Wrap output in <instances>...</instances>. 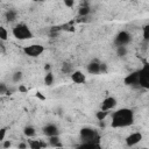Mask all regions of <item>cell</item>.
Returning a JSON list of instances; mask_svg holds the SVG:
<instances>
[{
	"label": "cell",
	"instance_id": "6da1fadb",
	"mask_svg": "<svg viewBox=\"0 0 149 149\" xmlns=\"http://www.w3.org/2000/svg\"><path fill=\"white\" fill-rule=\"evenodd\" d=\"M134 122V112L129 108H120L112 114L111 126L113 128L128 127Z\"/></svg>",
	"mask_w": 149,
	"mask_h": 149
},
{
	"label": "cell",
	"instance_id": "7a4b0ae2",
	"mask_svg": "<svg viewBox=\"0 0 149 149\" xmlns=\"http://www.w3.org/2000/svg\"><path fill=\"white\" fill-rule=\"evenodd\" d=\"M80 139L83 143H99V134L95 129L90 127H84L80 129Z\"/></svg>",
	"mask_w": 149,
	"mask_h": 149
},
{
	"label": "cell",
	"instance_id": "3957f363",
	"mask_svg": "<svg viewBox=\"0 0 149 149\" xmlns=\"http://www.w3.org/2000/svg\"><path fill=\"white\" fill-rule=\"evenodd\" d=\"M13 36L17 40H21V41H24V40H29L33 37V33L30 31V29L28 28L27 24L24 23H17L16 26H14L13 30Z\"/></svg>",
	"mask_w": 149,
	"mask_h": 149
},
{
	"label": "cell",
	"instance_id": "277c9868",
	"mask_svg": "<svg viewBox=\"0 0 149 149\" xmlns=\"http://www.w3.org/2000/svg\"><path fill=\"white\" fill-rule=\"evenodd\" d=\"M44 51V47L41 45V44H30V45H27L23 48V52L28 56V57H38L43 54Z\"/></svg>",
	"mask_w": 149,
	"mask_h": 149
},
{
	"label": "cell",
	"instance_id": "5b68a950",
	"mask_svg": "<svg viewBox=\"0 0 149 149\" xmlns=\"http://www.w3.org/2000/svg\"><path fill=\"white\" fill-rule=\"evenodd\" d=\"M139 86L148 90L149 88V68L146 64L141 70H140V79H139Z\"/></svg>",
	"mask_w": 149,
	"mask_h": 149
},
{
	"label": "cell",
	"instance_id": "8992f818",
	"mask_svg": "<svg viewBox=\"0 0 149 149\" xmlns=\"http://www.w3.org/2000/svg\"><path fill=\"white\" fill-rule=\"evenodd\" d=\"M129 42H130V35H129V33H127L125 30L120 31L114 38V44L116 47H126Z\"/></svg>",
	"mask_w": 149,
	"mask_h": 149
},
{
	"label": "cell",
	"instance_id": "52a82bcc",
	"mask_svg": "<svg viewBox=\"0 0 149 149\" xmlns=\"http://www.w3.org/2000/svg\"><path fill=\"white\" fill-rule=\"evenodd\" d=\"M139 79H140V70L134 71L129 74H127L123 79L126 85H130V86H139Z\"/></svg>",
	"mask_w": 149,
	"mask_h": 149
},
{
	"label": "cell",
	"instance_id": "ba28073f",
	"mask_svg": "<svg viewBox=\"0 0 149 149\" xmlns=\"http://www.w3.org/2000/svg\"><path fill=\"white\" fill-rule=\"evenodd\" d=\"M142 140V134L140 132H135V133H132L130 135L127 136L126 139V144L128 147H134L136 144H139Z\"/></svg>",
	"mask_w": 149,
	"mask_h": 149
},
{
	"label": "cell",
	"instance_id": "9c48e42d",
	"mask_svg": "<svg viewBox=\"0 0 149 149\" xmlns=\"http://www.w3.org/2000/svg\"><path fill=\"white\" fill-rule=\"evenodd\" d=\"M115 106H116V99L113 98V97H107L101 102V111L108 112V111L113 109Z\"/></svg>",
	"mask_w": 149,
	"mask_h": 149
},
{
	"label": "cell",
	"instance_id": "30bf717a",
	"mask_svg": "<svg viewBox=\"0 0 149 149\" xmlns=\"http://www.w3.org/2000/svg\"><path fill=\"white\" fill-rule=\"evenodd\" d=\"M43 133H44V135L50 137V136H57L59 134V130H58V127L56 125L49 123V125L43 127Z\"/></svg>",
	"mask_w": 149,
	"mask_h": 149
},
{
	"label": "cell",
	"instance_id": "8fae6325",
	"mask_svg": "<svg viewBox=\"0 0 149 149\" xmlns=\"http://www.w3.org/2000/svg\"><path fill=\"white\" fill-rule=\"evenodd\" d=\"M85 74L80 71H73L71 72V80L74 83V84H83L85 83Z\"/></svg>",
	"mask_w": 149,
	"mask_h": 149
},
{
	"label": "cell",
	"instance_id": "7c38bea8",
	"mask_svg": "<svg viewBox=\"0 0 149 149\" xmlns=\"http://www.w3.org/2000/svg\"><path fill=\"white\" fill-rule=\"evenodd\" d=\"M87 72L91 74H98L100 73V63L97 61H92L87 65Z\"/></svg>",
	"mask_w": 149,
	"mask_h": 149
},
{
	"label": "cell",
	"instance_id": "4fadbf2b",
	"mask_svg": "<svg viewBox=\"0 0 149 149\" xmlns=\"http://www.w3.org/2000/svg\"><path fill=\"white\" fill-rule=\"evenodd\" d=\"M45 143H43L41 140H28V147L30 149H43Z\"/></svg>",
	"mask_w": 149,
	"mask_h": 149
},
{
	"label": "cell",
	"instance_id": "5bb4252c",
	"mask_svg": "<svg viewBox=\"0 0 149 149\" xmlns=\"http://www.w3.org/2000/svg\"><path fill=\"white\" fill-rule=\"evenodd\" d=\"M48 144H49L50 147H52V148L62 147V142H61L58 135H57V136H50V137L48 139Z\"/></svg>",
	"mask_w": 149,
	"mask_h": 149
},
{
	"label": "cell",
	"instance_id": "9a60e30c",
	"mask_svg": "<svg viewBox=\"0 0 149 149\" xmlns=\"http://www.w3.org/2000/svg\"><path fill=\"white\" fill-rule=\"evenodd\" d=\"M77 149H101L99 143H81Z\"/></svg>",
	"mask_w": 149,
	"mask_h": 149
},
{
	"label": "cell",
	"instance_id": "2e32d148",
	"mask_svg": "<svg viewBox=\"0 0 149 149\" xmlns=\"http://www.w3.org/2000/svg\"><path fill=\"white\" fill-rule=\"evenodd\" d=\"M23 134L27 136V137H33V136H35V134H36V130H35V128L33 127V126H27V127H24V129H23Z\"/></svg>",
	"mask_w": 149,
	"mask_h": 149
},
{
	"label": "cell",
	"instance_id": "e0dca14e",
	"mask_svg": "<svg viewBox=\"0 0 149 149\" xmlns=\"http://www.w3.org/2000/svg\"><path fill=\"white\" fill-rule=\"evenodd\" d=\"M17 17V12L16 10H14V9H9V10H7L6 12V19L8 20V21H15V19Z\"/></svg>",
	"mask_w": 149,
	"mask_h": 149
},
{
	"label": "cell",
	"instance_id": "ac0fdd59",
	"mask_svg": "<svg viewBox=\"0 0 149 149\" xmlns=\"http://www.w3.org/2000/svg\"><path fill=\"white\" fill-rule=\"evenodd\" d=\"M90 13H91V9H90V7H87V6H81V7L78 9L79 16H86V15H88Z\"/></svg>",
	"mask_w": 149,
	"mask_h": 149
},
{
	"label": "cell",
	"instance_id": "d6986e66",
	"mask_svg": "<svg viewBox=\"0 0 149 149\" xmlns=\"http://www.w3.org/2000/svg\"><path fill=\"white\" fill-rule=\"evenodd\" d=\"M8 40V31L5 27L0 26V41H7Z\"/></svg>",
	"mask_w": 149,
	"mask_h": 149
},
{
	"label": "cell",
	"instance_id": "ffe728a7",
	"mask_svg": "<svg viewBox=\"0 0 149 149\" xmlns=\"http://www.w3.org/2000/svg\"><path fill=\"white\" fill-rule=\"evenodd\" d=\"M44 83H45V85H48V86L52 85V83H54V74H52L51 72H47L45 77H44Z\"/></svg>",
	"mask_w": 149,
	"mask_h": 149
},
{
	"label": "cell",
	"instance_id": "44dd1931",
	"mask_svg": "<svg viewBox=\"0 0 149 149\" xmlns=\"http://www.w3.org/2000/svg\"><path fill=\"white\" fill-rule=\"evenodd\" d=\"M108 115V112H106V111H99V112H97V114H95V116H97V119L99 120V121H102L106 116Z\"/></svg>",
	"mask_w": 149,
	"mask_h": 149
},
{
	"label": "cell",
	"instance_id": "7402d4cb",
	"mask_svg": "<svg viewBox=\"0 0 149 149\" xmlns=\"http://www.w3.org/2000/svg\"><path fill=\"white\" fill-rule=\"evenodd\" d=\"M12 79H13V81H14V83H20V81H21V79H22V73H21L20 71L14 72V74H13Z\"/></svg>",
	"mask_w": 149,
	"mask_h": 149
},
{
	"label": "cell",
	"instance_id": "603a6c76",
	"mask_svg": "<svg viewBox=\"0 0 149 149\" xmlns=\"http://www.w3.org/2000/svg\"><path fill=\"white\" fill-rule=\"evenodd\" d=\"M116 54H118V56H126L127 48L126 47H116Z\"/></svg>",
	"mask_w": 149,
	"mask_h": 149
},
{
	"label": "cell",
	"instance_id": "cb8c5ba5",
	"mask_svg": "<svg viewBox=\"0 0 149 149\" xmlns=\"http://www.w3.org/2000/svg\"><path fill=\"white\" fill-rule=\"evenodd\" d=\"M143 38H144V41L149 40V26H146L143 28Z\"/></svg>",
	"mask_w": 149,
	"mask_h": 149
},
{
	"label": "cell",
	"instance_id": "d4e9b609",
	"mask_svg": "<svg viewBox=\"0 0 149 149\" xmlns=\"http://www.w3.org/2000/svg\"><path fill=\"white\" fill-rule=\"evenodd\" d=\"M8 93V88L3 83H0V94H7Z\"/></svg>",
	"mask_w": 149,
	"mask_h": 149
},
{
	"label": "cell",
	"instance_id": "484cf974",
	"mask_svg": "<svg viewBox=\"0 0 149 149\" xmlns=\"http://www.w3.org/2000/svg\"><path fill=\"white\" fill-rule=\"evenodd\" d=\"M5 136H6V128H0V143L5 141Z\"/></svg>",
	"mask_w": 149,
	"mask_h": 149
},
{
	"label": "cell",
	"instance_id": "4316f807",
	"mask_svg": "<svg viewBox=\"0 0 149 149\" xmlns=\"http://www.w3.org/2000/svg\"><path fill=\"white\" fill-rule=\"evenodd\" d=\"M62 70H63V72H65V73H69V72H71L72 68H71V65H70V64H64Z\"/></svg>",
	"mask_w": 149,
	"mask_h": 149
},
{
	"label": "cell",
	"instance_id": "83f0119b",
	"mask_svg": "<svg viewBox=\"0 0 149 149\" xmlns=\"http://www.w3.org/2000/svg\"><path fill=\"white\" fill-rule=\"evenodd\" d=\"M12 144H10V141H8V140H5V141H2V148L3 149H7V148H9Z\"/></svg>",
	"mask_w": 149,
	"mask_h": 149
},
{
	"label": "cell",
	"instance_id": "f1b7e54d",
	"mask_svg": "<svg viewBox=\"0 0 149 149\" xmlns=\"http://www.w3.org/2000/svg\"><path fill=\"white\" fill-rule=\"evenodd\" d=\"M64 5L68 6V7H72L74 5V1H71V0H65L64 1Z\"/></svg>",
	"mask_w": 149,
	"mask_h": 149
},
{
	"label": "cell",
	"instance_id": "f546056e",
	"mask_svg": "<svg viewBox=\"0 0 149 149\" xmlns=\"http://www.w3.org/2000/svg\"><path fill=\"white\" fill-rule=\"evenodd\" d=\"M17 148H19V149H27V143H23V142H22V143H20V144L17 146Z\"/></svg>",
	"mask_w": 149,
	"mask_h": 149
},
{
	"label": "cell",
	"instance_id": "4dcf8cb0",
	"mask_svg": "<svg viewBox=\"0 0 149 149\" xmlns=\"http://www.w3.org/2000/svg\"><path fill=\"white\" fill-rule=\"evenodd\" d=\"M19 91H21V92H26V91H27V88H26L24 86H22V85H21V86H19Z\"/></svg>",
	"mask_w": 149,
	"mask_h": 149
},
{
	"label": "cell",
	"instance_id": "1f68e13d",
	"mask_svg": "<svg viewBox=\"0 0 149 149\" xmlns=\"http://www.w3.org/2000/svg\"><path fill=\"white\" fill-rule=\"evenodd\" d=\"M0 52H1V54L5 52V49H3V45H2V43H1V41H0Z\"/></svg>",
	"mask_w": 149,
	"mask_h": 149
},
{
	"label": "cell",
	"instance_id": "d6a6232c",
	"mask_svg": "<svg viewBox=\"0 0 149 149\" xmlns=\"http://www.w3.org/2000/svg\"><path fill=\"white\" fill-rule=\"evenodd\" d=\"M36 97H38L40 99H42V100H44V97H43V95H42V94H41L40 92H37V94H36Z\"/></svg>",
	"mask_w": 149,
	"mask_h": 149
},
{
	"label": "cell",
	"instance_id": "836d02e7",
	"mask_svg": "<svg viewBox=\"0 0 149 149\" xmlns=\"http://www.w3.org/2000/svg\"><path fill=\"white\" fill-rule=\"evenodd\" d=\"M44 70H45V71H48V72H50V71H49V70H50V65H49V64H47V65L44 66Z\"/></svg>",
	"mask_w": 149,
	"mask_h": 149
},
{
	"label": "cell",
	"instance_id": "e575fe53",
	"mask_svg": "<svg viewBox=\"0 0 149 149\" xmlns=\"http://www.w3.org/2000/svg\"><path fill=\"white\" fill-rule=\"evenodd\" d=\"M55 149H63L62 147H58V148H55Z\"/></svg>",
	"mask_w": 149,
	"mask_h": 149
}]
</instances>
